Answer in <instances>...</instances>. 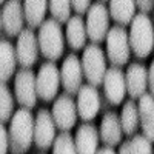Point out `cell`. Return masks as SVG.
Segmentation results:
<instances>
[{
  "label": "cell",
  "instance_id": "cell-1",
  "mask_svg": "<svg viewBox=\"0 0 154 154\" xmlns=\"http://www.w3.org/2000/svg\"><path fill=\"white\" fill-rule=\"evenodd\" d=\"M35 119L28 108H19L9 122V151L12 154H25L34 142Z\"/></svg>",
  "mask_w": 154,
  "mask_h": 154
},
{
  "label": "cell",
  "instance_id": "cell-2",
  "mask_svg": "<svg viewBox=\"0 0 154 154\" xmlns=\"http://www.w3.org/2000/svg\"><path fill=\"white\" fill-rule=\"evenodd\" d=\"M131 51L140 59H145L154 49V26L146 14H139L134 17L130 29Z\"/></svg>",
  "mask_w": 154,
  "mask_h": 154
},
{
  "label": "cell",
  "instance_id": "cell-3",
  "mask_svg": "<svg viewBox=\"0 0 154 154\" xmlns=\"http://www.w3.org/2000/svg\"><path fill=\"white\" fill-rule=\"evenodd\" d=\"M37 38L40 53L48 59V62H56L62 57L65 38H63V31L59 22H56L54 19H46L38 28Z\"/></svg>",
  "mask_w": 154,
  "mask_h": 154
},
{
  "label": "cell",
  "instance_id": "cell-4",
  "mask_svg": "<svg viewBox=\"0 0 154 154\" xmlns=\"http://www.w3.org/2000/svg\"><path fill=\"white\" fill-rule=\"evenodd\" d=\"M80 60H82L83 74L86 77V80L89 82V85H93L96 88L103 85L105 75H106V71H108L103 49L96 43L86 45Z\"/></svg>",
  "mask_w": 154,
  "mask_h": 154
},
{
  "label": "cell",
  "instance_id": "cell-5",
  "mask_svg": "<svg viewBox=\"0 0 154 154\" xmlns=\"http://www.w3.org/2000/svg\"><path fill=\"white\" fill-rule=\"evenodd\" d=\"M106 54L112 66L120 68L126 65L131 54V45H130V34L126 32L123 26L116 25L112 26L106 35Z\"/></svg>",
  "mask_w": 154,
  "mask_h": 154
},
{
  "label": "cell",
  "instance_id": "cell-6",
  "mask_svg": "<svg viewBox=\"0 0 154 154\" xmlns=\"http://www.w3.org/2000/svg\"><path fill=\"white\" fill-rule=\"evenodd\" d=\"M109 9L103 2L93 3V6L88 11L86 17V32L93 43L99 45L100 42L106 40V35L109 32Z\"/></svg>",
  "mask_w": 154,
  "mask_h": 154
},
{
  "label": "cell",
  "instance_id": "cell-7",
  "mask_svg": "<svg viewBox=\"0 0 154 154\" xmlns=\"http://www.w3.org/2000/svg\"><path fill=\"white\" fill-rule=\"evenodd\" d=\"M35 83H37V96L43 102L56 100L59 86L62 85L60 79V69L56 66L54 62H45L40 69L35 74Z\"/></svg>",
  "mask_w": 154,
  "mask_h": 154
},
{
  "label": "cell",
  "instance_id": "cell-8",
  "mask_svg": "<svg viewBox=\"0 0 154 154\" xmlns=\"http://www.w3.org/2000/svg\"><path fill=\"white\" fill-rule=\"evenodd\" d=\"M51 114H53V119L59 130H62L63 133H68L75 125L77 116H79V112H77V103L74 102L72 96H69L66 93L59 94L57 99L54 100Z\"/></svg>",
  "mask_w": 154,
  "mask_h": 154
},
{
  "label": "cell",
  "instance_id": "cell-9",
  "mask_svg": "<svg viewBox=\"0 0 154 154\" xmlns=\"http://www.w3.org/2000/svg\"><path fill=\"white\" fill-rule=\"evenodd\" d=\"M14 94L23 108H34L37 103V83L35 75L31 69H20L16 74L14 80Z\"/></svg>",
  "mask_w": 154,
  "mask_h": 154
},
{
  "label": "cell",
  "instance_id": "cell-10",
  "mask_svg": "<svg viewBox=\"0 0 154 154\" xmlns=\"http://www.w3.org/2000/svg\"><path fill=\"white\" fill-rule=\"evenodd\" d=\"M56 122L51 111L46 108L38 109L34 123V143L40 149H49L56 142Z\"/></svg>",
  "mask_w": 154,
  "mask_h": 154
},
{
  "label": "cell",
  "instance_id": "cell-11",
  "mask_svg": "<svg viewBox=\"0 0 154 154\" xmlns=\"http://www.w3.org/2000/svg\"><path fill=\"white\" fill-rule=\"evenodd\" d=\"M25 22V11L23 5L19 0H11V2H3L2 14H0V25L2 31L8 37H19L23 31Z\"/></svg>",
  "mask_w": 154,
  "mask_h": 154
},
{
  "label": "cell",
  "instance_id": "cell-12",
  "mask_svg": "<svg viewBox=\"0 0 154 154\" xmlns=\"http://www.w3.org/2000/svg\"><path fill=\"white\" fill-rule=\"evenodd\" d=\"M60 79L62 86L65 88L66 94H79L83 80V68H82V60L75 54H68L66 59L63 60L62 68H60Z\"/></svg>",
  "mask_w": 154,
  "mask_h": 154
},
{
  "label": "cell",
  "instance_id": "cell-13",
  "mask_svg": "<svg viewBox=\"0 0 154 154\" xmlns=\"http://www.w3.org/2000/svg\"><path fill=\"white\" fill-rule=\"evenodd\" d=\"M38 49H40V46H38L37 34L29 28L23 29L22 34L17 37V43H16L17 60L23 69H29L37 62Z\"/></svg>",
  "mask_w": 154,
  "mask_h": 154
},
{
  "label": "cell",
  "instance_id": "cell-14",
  "mask_svg": "<svg viewBox=\"0 0 154 154\" xmlns=\"http://www.w3.org/2000/svg\"><path fill=\"white\" fill-rule=\"evenodd\" d=\"M77 112L83 122H91L100 111V96L93 85H83L77 94Z\"/></svg>",
  "mask_w": 154,
  "mask_h": 154
},
{
  "label": "cell",
  "instance_id": "cell-15",
  "mask_svg": "<svg viewBox=\"0 0 154 154\" xmlns=\"http://www.w3.org/2000/svg\"><path fill=\"white\" fill-rule=\"evenodd\" d=\"M103 89H105V96L111 105H120L126 91V80H125V74L120 68L117 66H111L106 71L105 80H103Z\"/></svg>",
  "mask_w": 154,
  "mask_h": 154
},
{
  "label": "cell",
  "instance_id": "cell-16",
  "mask_svg": "<svg viewBox=\"0 0 154 154\" xmlns=\"http://www.w3.org/2000/svg\"><path fill=\"white\" fill-rule=\"evenodd\" d=\"M125 80H126V91L133 100L140 99L143 94H146L148 69L142 63H131L125 72Z\"/></svg>",
  "mask_w": 154,
  "mask_h": 154
},
{
  "label": "cell",
  "instance_id": "cell-17",
  "mask_svg": "<svg viewBox=\"0 0 154 154\" xmlns=\"http://www.w3.org/2000/svg\"><path fill=\"white\" fill-rule=\"evenodd\" d=\"M100 139L106 146L114 148L116 145H119L122 142V136H123V130H122V123H120V117L116 112L108 111L103 114L100 122Z\"/></svg>",
  "mask_w": 154,
  "mask_h": 154
},
{
  "label": "cell",
  "instance_id": "cell-18",
  "mask_svg": "<svg viewBox=\"0 0 154 154\" xmlns=\"http://www.w3.org/2000/svg\"><path fill=\"white\" fill-rule=\"evenodd\" d=\"M77 154H97L99 151V131L97 128L85 122L77 128V133L74 137Z\"/></svg>",
  "mask_w": 154,
  "mask_h": 154
},
{
  "label": "cell",
  "instance_id": "cell-19",
  "mask_svg": "<svg viewBox=\"0 0 154 154\" xmlns=\"http://www.w3.org/2000/svg\"><path fill=\"white\" fill-rule=\"evenodd\" d=\"M139 117L143 136L154 142V97L151 94H143L139 99Z\"/></svg>",
  "mask_w": 154,
  "mask_h": 154
},
{
  "label": "cell",
  "instance_id": "cell-20",
  "mask_svg": "<svg viewBox=\"0 0 154 154\" xmlns=\"http://www.w3.org/2000/svg\"><path fill=\"white\" fill-rule=\"evenodd\" d=\"M0 79L2 83H6L16 72V65H17V54H16V46L9 40L0 42Z\"/></svg>",
  "mask_w": 154,
  "mask_h": 154
},
{
  "label": "cell",
  "instance_id": "cell-21",
  "mask_svg": "<svg viewBox=\"0 0 154 154\" xmlns=\"http://www.w3.org/2000/svg\"><path fill=\"white\" fill-rule=\"evenodd\" d=\"M86 22L80 16H74L66 23V42L72 49H85L86 48Z\"/></svg>",
  "mask_w": 154,
  "mask_h": 154
},
{
  "label": "cell",
  "instance_id": "cell-22",
  "mask_svg": "<svg viewBox=\"0 0 154 154\" xmlns=\"http://www.w3.org/2000/svg\"><path fill=\"white\" fill-rule=\"evenodd\" d=\"M136 2L131 0H112L109 2V16L119 26H126L133 23L136 14Z\"/></svg>",
  "mask_w": 154,
  "mask_h": 154
},
{
  "label": "cell",
  "instance_id": "cell-23",
  "mask_svg": "<svg viewBox=\"0 0 154 154\" xmlns=\"http://www.w3.org/2000/svg\"><path fill=\"white\" fill-rule=\"evenodd\" d=\"M46 8H49V2H45V0H26V2H23L25 22L28 23L29 29L40 28L43 25Z\"/></svg>",
  "mask_w": 154,
  "mask_h": 154
},
{
  "label": "cell",
  "instance_id": "cell-24",
  "mask_svg": "<svg viewBox=\"0 0 154 154\" xmlns=\"http://www.w3.org/2000/svg\"><path fill=\"white\" fill-rule=\"evenodd\" d=\"M120 123H122V130L123 134L133 136L137 131V126L140 123V117H139V106L134 103V100H128L122 108V114H120Z\"/></svg>",
  "mask_w": 154,
  "mask_h": 154
},
{
  "label": "cell",
  "instance_id": "cell-25",
  "mask_svg": "<svg viewBox=\"0 0 154 154\" xmlns=\"http://www.w3.org/2000/svg\"><path fill=\"white\" fill-rule=\"evenodd\" d=\"M0 119H2V125L11 122L14 117V96H12L11 89L8 88L6 83H2L0 88Z\"/></svg>",
  "mask_w": 154,
  "mask_h": 154
},
{
  "label": "cell",
  "instance_id": "cell-26",
  "mask_svg": "<svg viewBox=\"0 0 154 154\" xmlns=\"http://www.w3.org/2000/svg\"><path fill=\"white\" fill-rule=\"evenodd\" d=\"M71 2L68 0H53L49 2V12L56 22L62 23H68L71 19Z\"/></svg>",
  "mask_w": 154,
  "mask_h": 154
},
{
  "label": "cell",
  "instance_id": "cell-27",
  "mask_svg": "<svg viewBox=\"0 0 154 154\" xmlns=\"http://www.w3.org/2000/svg\"><path fill=\"white\" fill-rule=\"evenodd\" d=\"M53 154H77L74 137L69 133H60L53 145Z\"/></svg>",
  "mask_w": 154,
  "mask_h": 154
},
{
  "label": "cell",
  "instance_id": "cell-28",
  "mask_svg": "<svg viewBox=\"0 0 154 154\" xmlns=\"http://www.w3.org/2000/svg\"><path fill=\"white\" fill-rule=\"evenodd\" d=\"M130 149L131 154H152V145L151 140H148L145 136H134L133 140H130Z\"/></svg>",
  "mask_w": 154,
  "mask_h": 154
},
{
  "label": "cell",
  "instance_id": "cell-29",
  "mask_svg": "<svg viewBox=\"0 0 154 154\" xmlns=\"http://www.w3.org/2000/svg\"><path fill=\"white\" fill-rule=\"evenodd\" d=\"M71 6H72V9L77 12V14L80 16V14H85V12L89 11V8L93 6V3L88 2V0H72Z\"/></svg>",
  "mask_w": 154,
  "mask_h": 154
},
{
  "label": "cell",
  "instance_id": "cell-30",
  "mask_svg": "<svg viewBox=\"0 0 154 154\" xmlns=\"http://www.w3.org/2000/svg\"><path fill=\"white\" fill-rule=\"evenodd\" d=\"M0 139H2L0 154H8V149H9V131L5 128V125H2V128H0Z\"/></svg>",
  "mask_w": 154,
  "mask_h": 154
},
{
  "label": "cell",
  "instance_id": "cell-31",
  "mask_svg": "<svg viewBox=\"0 0 154 154\" xmlns=\"http://www.w3.org/2000/svg\"><path fill=\"white\" fill-rule=\"evenodd\" d=\"M136 6L139 8L140 14H148V12L152 11L154 2H151V0H139V2H136Z\"/></svg>",
  "mask_w": 154,
  "mask_h": 154
},
{
  "label": "cell",
  "instance_id": "cell-32",
  "mask_svg": "<svg viewBox=\"0 0 154 154\" xmlns=\"http://www.w3.org/2000/svg\"><path fill=\"white\" fill-rule=\"evenodd\" d=\"M148 88H149V94L154 97V60L151 62L148 69Z\"/></svg>",
  "mask_w": 154,
  "mask_h": 154
},
{
  "label": "cell",
  "instance_id": "cell-33",
  "mask_svg": "<svg viewBox=\"0 0 154 154\" xmlns=\"http://www.w3.org/2000/svg\"><path fill=\"white\" fill-rule=\"evenodd\" d=\"M117 154H131V149H130V140H126V142H123V143L120 145Z\"/></svg>",
  "mask_w": 154,
  "mask_h": 154
},
{
  "label": "cell",
  "instance_id": "cell-34",
  "mask_svg": "<svg viewBox=\"0 0 154 154\" xmlns=\"http://www.w3.org/2000/svg\"><path fill=\"white\" fill-rule=\"evenodd\" d=\"M97 154H117L114 151V148H111V146H103V148H100L99 151H97Z\"/></svg>",
  "mask_w": 154,
  "mask_h": 154
}]
</instances>
